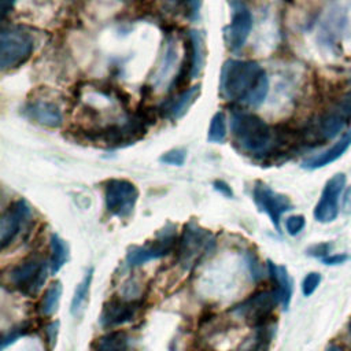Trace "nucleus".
<instances>
[{"mask_svg":"<svg viewBox=\"0 0 351 351\" xmlns=\"http://www.w3.org/2000/svg\"><path fill=\"white\" fill-rule=\"evenodd\" d=\"M269 93L266 71L255 60L228 59L219 74V95L248 107L261 106Z\"/></svg>","mask_w":351,"mask_h":351,"instance_id":"1","label":"nucleus"},{"mask_svg":"<svg viewBox=\"0 0 351 351\" xmlns=\"http://www.w3.org/2000/svg\"><path fill=\"white\" fill-rule=\"evenodd\" d=\"M230 134L236 149L258 162H269L278 155V132L262 118L247 111L230 117Z\"/></svg>","mask_w":351,"mask_h":351,"instance_id":"2","label":"nucleus"},{"mask_svg":"<svg viewBox=\"0 0 351 351\" xmlns=\"http://www.w3.org/2000/svg\"><path fill=\"white\" fill-rule=\"evenodd\" d=\"M48 267L49 261L43 255L32 254L4 274L3 284L4 287L8 285L11 291L19 292L25 296H36L47 280Z\"/></svg>","mask_w":351,"mask_h":351,"instance_id":"3","label":"nucleus"},{"mask_svg":"<svg viewBox=\"0 0 351 351\" xmlns=\"http://www.w3.org/2000/svg\"><path fill=\"white\" fill-rule=\"evenodd\" d=\"M215 248V236L195 221L184 225L177 243V263L184 270L193 269Z\"/></svg>","mask_w":351,"mask_h":351,"instance_id":"4","label":"nucleus"},{"mask_svg":"<svg viewBox=\"0 0 351 351\" xmlns=\"http://www.w3.org/2000/svg\"><path fill=\"white\" fill-rule=\"evenodd\" d=\"M280 303L278 292L274 289L259 291L230 308V313L241 318L252 329L273 322L274 308Z\"/></svg>","mask_w":351,"mask_h":351,"instance_id":"5","label":"nucleus"},{"mask_svg":"<svg viewBox=\"0 0 351 351\" xmlns=\"http://www.w3.org/2000/svg\"><path fill=\"white\" fill-rule=\"evenodd\" d=\"M34 49L33 37L19 27L3 29L0 34V69L12 70L29 60Z\"/></svg>","mask_w":351,"mask_h":351,"instance_id":"6","label":"nucleus"},{"mask_svg":"<svg viewBox=\"0 0 351 351\" xmlns=\"http://www.w3.org/2000/svg\"><path fill=\"white\" fill-rule=\"evenodd\" d=\"M351 121V90L341 96L332 108L324 112V115L317 121L313 132H303L306 144L308 141L321 143L333 138L339 134L346 125Z\"/></svg>","mask_w":351,"mask_h":351,"instance_id":"7","label":"nucleus"},{"mask_svg":"<svg viewBox=\"0 0 351 351\" xmlns=\"http://www.w3.org/2000/svg\"><path fill=\"white\" fill-rule=\"evenodd\" d=\"M177 244V232L176 226L167 223L163 229H160L155 239L144 245H133L128 250L126 262L130 267L144 265L149 261L163 258L173 252Z\"/></svg>","mask_w":351,"mask_h":351,"instance_id":"8","label":"nucleus"},{"mask_svg":"<svg viewBox=\"0 0 351 351\" xmlns=\"http://www.w3.org/2000/svg\"><path fill=\"white\" fill-rule=\"evenodd\" d=\"M138 200L137 186L123 178H111L104 182V203L107 211L118 218H129Z\"/></svg>","mask_w":351,"mask_h":351,"instance_id":"9","label":"nucleus"},{"mask_svg":"<svg viewBox=\"0 0 351 351\" xmlns=\"http://www.w3.org/2000/svg\"><path fill=\"white\" fill-rule=\"evenodd\" d=\"M32 217V207L26 200L18 199L10 204L0 219V244L3 250L7 248L19 236V233L29 226Z\"/></svg>","mask_w":351,"mask_h":351,"instance_id":"10","label":"nucleus"},{"mask_svg":"<svg viewBox=\"0 0 351 351\" xmlns=\"http://www.w3.org/2000/svg\"><path fill=\"white\" fill-rule=\"evenodd\" d=\"M346 174L336 173L324 185L314 208V218L321 223L333 222L340 211V196L346 186Z\"/></svg>","mask_w":351,"mask_h":351,"instance_id":"11","label":"nucleus"},{"mask_svg":"<svg viewBox=\"0 0 351 351\" xmlns=\"http://www.w3.org/2000/svg\"><path fill=\"white\" fill-rule=\"evenodd\" d=\"M252 199L258 208L269 215L276 230L280 232V221L284 213L292 208V203L288 196L273 191L266 184L256 181L252 189Z\"/></svg>","mask_w":351,"mask_h":351,"instance_id":"12","label":"nucleus"},{"mask_svg":"<svg viewBox=\"0 0 351 351\" xmlns=\"http://www.w3.org/2000/svg\"><path fill=\"white\" fill-rule=\"evenodd\" d=\"M140 307L141 300L138 299L111 298L103 306L101 314L99 317L100 325L106 329H112L125 325L134 319Z\"/></svg>","mask_w":351,"mask_h":351,"instance_id":"13","label":"nucleus"},{"mask_svg":"<svg viewBox=\"0 0 351 351\" xmlns=\"http://www.w3.org/2000/svg\"><path fill=\"white\" fill-rule=\"evenodd\" d=\"M252 15L243 3H234L230 23L225 27V40L230 51H240L252 29Z\"/></svg>","mask_w":351,"mask_h":351,"instance_id":"14","label":"nucleus"},{"mask_svg":"<svg viewBox=\"0 0 351 351\" xmlns=\"http://www.w3.org/2000/svg\"><path fill=\"white\" fill-rule=\"evenodd\" d=\"M23 114L45 128H59L63 123L62 111L59 107L48 100H33L23 107Z\"/></svg>","mask_w":351,"mask_h":351,"instance_id":"15","label":"nucleus"},{"mask_svg":"<svg viewBox=\"0 0 351 351\" xmlns=\"http://www.w3.org/2000/svg\"><path fill=\"white\" fill-rule=\"evenodd\" d=\"M350 147H351V129L346 130L340 136V138L328 149L303 160L302 167L306 170H317V169L325 167V166L336 162L339 158H341Z\"/></svg>","mask_w":351,"mask_h":351,"instance_id":"16","label":"nucleus"},{"mask_svg":"<svg viewBox=\"0 0 351 351\" xmlns=\"http://www.w3.org/2000/svg\"><path fill=\"white\" fill-rule=\"evenodd\" d=\"M267 270L276 285V291L278 292L280 303L287 310L292 298V278L288 274L287 267L277 266L271 261H267Z\"/></svg>","mask_w":351,"mask_h":351,"instance_id":"17","label":"nucleus"},{"mask_svg":"<svg viewBox=\"0 0 351 351\" xmlns=\"http://www.w3.org/2000/svg\"><path fill=\"white\" fill-rule=\"evenodd\" d=\"M199 93H200V85H193L189 89L184 90L167 106L166 115L173 121L182 118L188 112L191 106L195 103V100L199 97Z\"/></svg>","mask_w":351,"mask_h":351,"instance_id":"18","label":"nucleus"},{"mask_svg":"<svg viewBox=\"0 0 351 351\" xmlns=\"http://www.w3.org/2000/svg\"><path fill=\"white\" fill-rule=\"evenodd\" d=\"M92 351H129V337L123 330H110L93 341Z\"/></svg>","mask_w":351,"mask_h":351,"instance_id":"19","label":"nucleus"},{"mask_svg":"<svg viewBox=\"0 0 351 351\" xmlns=\"http://www.w3.org/2000/svg\"><path fill=\"white\" fill-rule=\"evenodd\" d=\"M189 40H191V60H189V75L192 78H197L203 70L204 66V58H206V51H204V40L203 36L192 30L189 33Z\"/></svg>","mask_w":351,"mask_h":351,"instance_id":"20","label":"nucleus"},{"mask_svg":"<svg viewBox=\"0 0 351 351\" xmlns=\"http://www.w3.org/2000/svg\"><path fill=\"white\" fill-rule=\"evenodd\" d=\"M254 330V336L241 347V351H269L274 336V321Z\"/></svg>","mask_w":351,"mask_h":351,"instance_id":"21","label":"nucleus"},{"mask_svg":"<svg viewBox=\"0 0 351 351\" xmlns=\"http://www.w3.org/2000/svg\"><path fill=\"white\" fill-rule=\"evenodd\" d=\"M93 278V267H89L81 280V282L77 285L74 291V296L71 300V314L74 317H80L85 308V304L88 302L89 296V289H90V282Z\"/></svg>","mask_w":351,"mask_h":351,"instance_id":"22","label":"nucleus"},{"mask_svg":"<svg viewBox=\"0 0 351 351\" xmlns=\"http://www.w3.org/2000/svg\"><path fill=\"white\" fill-rule=\"evenodd\" d=\"M49 271L56 274L69 259V247L63 239H60L58 234H52L49 240Z\"/></svg>","mask_w":351,"mask_h":351,"instance_id":"23","label":"nucleus"},{"mask_svg":"<svg viewBox=\"0 0 351 351\" xmlns=\"http://www.w3.org/2000/svg\"><path fill=\"white\" fill-rule=\"evenodd\" d=\"M60 296H62V282L60 281H53L52 284H49V287L45 289L38 310L44 317H49L52 315L59 306L60 302Z\"/></svg>","mask_w":351,"mask_h":351,"instance_id":"24","label":"nucleus"},{"mask_svg":"<svg viewBox=\"0 0 351 351\" xmlns=\"http://www.w3.org/2000/svg\"><path fill=\"white\" fill-rule=\"evenodd\" d=\"M226 118L222 111H218L213 115L208 132H207V138L211 143H223L226 138Z\"/></svg>","mask_w":351,"mask_h":351,"instance_id":"25","label":"nucleus"},{"mask_svg":"<svg viewBox=\"0 0 351 351\" xmlns=\"http://www.w3.org/2000/svg\"><path fill=\"white\" fill-rule=\"evenodd\" d=\"M163 7L170 12L186 11L188 15L195 19L199 16L202 0H162Z\"/></svg>","mask_w":351,"mask_h":351,"instance_id":"26","label":"nucleus"},{"mask_svg":"<svg viewBox=\"0 0 351 351\" xmlns=\"http://www.w3.org/2000/svg\"><path fill=\"white\" fill-rule=\"evenodd\" d=\"M186 159V151L182 148H173L159 156V160L170 166H182Z\"/></svg>","mask_w":351,"mask_h":351,"instance_id":"27","label":"nucleus"},{"mask_svg":"<svg viewBox=\"0 0 351 351\" xmlns=\"http://www.w3.org/2000/svg\"><path fill=\"white\" fill-rule=\"evenodd\" d=\"M30 332H32V326H30L29 322H23V324H21V325L12 328L7 335L3 336V339H1V350H4L8 344L14 343V341H15L16 339H19L21 336H25V335H27V333H30Z\"/></svg>","mask_w":351,"mask_h":351,"instance_id":"28","label":"nucleus"},{"mask_svg":"<svg viewBox=\"0 0 351 351\" xmlns=\"http://www.w3.org/2000/svg\"><path fill=\"white\" fill-rule=\"evenodd\" d=\"M245 261L251 273V277L254 281H259L263 278V266L259 262L256 254L254 251H247L245 254Z\"/></svg>","mask_w":351,"mask_h":351,"instance_id":"29","label":"nucleus"},{"mask_svg":"<svg viewBox=\"0 0 351 351\" xmlns=\"http://www.w3.org/2000/svg\"><path fill=\"white\" fill-rule=\"evenodd\" d=\"M319 282H321V274L319 273H317V271L308 273L302 281V293L304 296H311L315 292V289L318 288Z\"/></svg>","mask_w":351,"mask_h":351,"instance_id":"30","label":"nucleus"},{"mask_svg":"<svg viewBox=\"0 0 351 351\" xmlns=\"http://www.w3.org/2000/svg\"><path fill=\"white\" fill-rule=\"evenodd\" d=\"M306 226V219L303 215H291L285 219V229L288 234L296 236L299 234Z\"/></svg>","mask_w":351,"mask_h":351,"instance_id":"31","label":"nucleus"},{"mask_svg":"<svg viewBox=\"0 0 351 351\" xmlns=\"http://www.w3.org/2000/svg\"><path fill=\"white\" fill-rule=\"evenodd\" d=\"M330 248H332V244L330 243H319V244H315L313 247H310L307 250V254L314 256V258H325L329 255L330 252Z\"/></svg>","mask_w":351,"mask_h":351,"instance_id":"32","label":"nucleus"},{"mask_svg":"<svg viewBox=\"0 0 351 351\" xmlns=\"http://www.w3.org/2000/svg\"><path fill=\"white\" fill-rule=\"evenodd\" d=\"M58 329H59V322L58 321H52L47 325L45 328V335H47V340L49 344V348H52L56 343V336H58Z\"/></svg>","mask_w":351,"mask_h":351,"instance_id":"33","label":"nucleus"},{"mask_svg":"<svg viewBox=\"0 0 351 351\" xmlns=\"http://www.w3.org/2000/svg\"><path fill=\"white\" fill-rule=\"evenodd\" d=\"M348 255L347 254H335V255H328V256H325V258H322L321 261L325 263V265H329V266H332V265H341V263H344L346 261H348Z\"/></svg>","mask_w":351,"mask_h":351,"instance_id":"34","label":"nucleus"},{"mask_svg":"<svg viewBox=\"0 0 351 351\" xmlns=\"http://www.w3.org/2000/svg\"><path fill=\"white\" fill-rule=\"evenodd\" d=\"M214 189L215 191H218L219 193H222L223 196H226V197H232L233 196V191H232V188L229 186V184H226L225 181H222V180H217V181H214Z\"/></svg>","mask_w":351,"mask_h":351,"instance_id":"35","label":"nucleus"},{"mask_svg":"<svg viewBox=\"0 0 351 351\" xmlns=\"http://www.w3.org/2000/svg\"><path fill=\"white\" fill-rule=\"evenodd\" d=\"M15 1L16 0H0V15H1V19H4L11 12V10L15 5Z\"/></svg>","mask_w":351,"mask_h":351,"instance_id":"36","label":"nucleus"},{"mask_svg":"<svg viewBox=\"0 0 351 351\" xmlns=\"http://www.w3.org/2000/svg\"><path fill=\"white\" fill-rule=\"evenodd\" d=\"M325 351H344V350L340 346H337V344H330V346L326 347Z\"/></svg>","mask_w":351,"mask_h":351,"instance_id":"37","label":"nucleus"},{"mask_svg":"<svg viewBox=\"0 0 351 351\" xmlns=\"http://www.w3.org/2000/svg\"><path fill=\"white\" fill-rule=\"evenodd\" d=\"M347 330H348V333L351 335V318H350V321H348V324H347Z\"/></svg>","mask_w":351,"mask_h":351,"instance_id":"38","label":"nucleus"}]
</instances>
